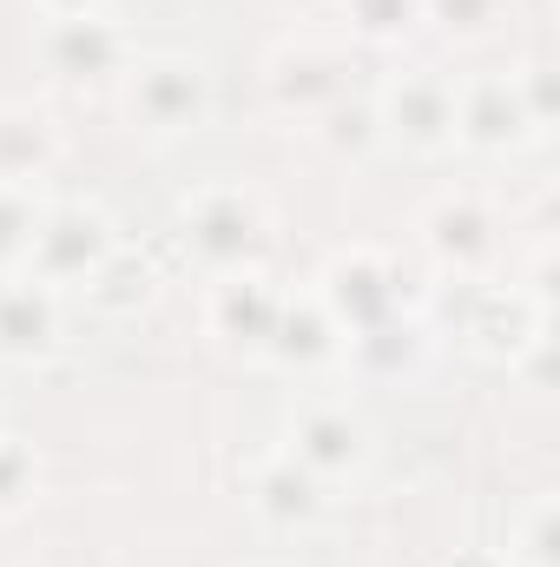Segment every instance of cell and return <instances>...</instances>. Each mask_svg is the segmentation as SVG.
<instances>
[{"label": "cell", "instance_id": "obj_8", "mask_svg": "<svg viewBox=\"0 0 560 567\" xmlns=\"http://www.w3.org/2000/svg\"><path fill=\"white\" fill-rule=\"evenodd\" d=\"M350 80H356V60L336 40H290V47L271 53V66H265V93H271V106L290 113V120L330 113L336 100H350Z\"/></svg>", "mask_w": 560, "mask_h": 567}, {"label": "cell", "instance_id": "obj_7", "mask_svg": "<svg viewBox=\"0 0 560 567\" xmlns=\"http://www.w3.org/2000/svg\"><path fill=\"white\" fill-rule=\"evenodd\" d=\"M462 337L488 363L515 370V357L548 337V303L535 290H515V284L501 290V284H488V278H462Z\"/></svg>", "mask_w": 560, "mask_h": 567}, {"label": "cell", "instance_id": "obj_10", "mask_svg": "<svg viewBox=\"0 0 560 567\" xmlns=\"http://www.w3.org/2000/svg\"><path fill=\"white\" fill-rule=\"evenodd\" d=\"M317 303H323V310L336 317V330L350 337V330H370V323H383V317L403 310V278H396V265H390L383 251L350 245V251H336V258L323 265Z\"/></svg>", "mask_w": 560, "mask_h": 567}, {"label": "cell", "instance_id": "obj_25", "mask_svg": "<svg viewBox=\"0 0 560 567\" xmlns=\"http://www.w3.org/2000/svg\"><path fill=\"white\" fill-rule=\"evenodd\" d=\"M515 86H521V100H528V120H535V133H548V126H554V113H560V100H554V66H548V60H528V66L515 73Z\"/></svg>", "mask_w": 560, "mask_h": 567}, {"label": "cell", "instance_id": "obj_5", "mask_svg": "<svg viewBox=\"0 0 560 567\" xmlns=\"http://www.w3.org/2000/svg\"><path fill=\"white\" fill-rule=\"evenodd\" d=\"M422 251L442 278H488L495 251H501V218L481 192H442L422 212Z\"/></svg>", "mask_w": 560, "mask_h": 567}, {"label": "cell", "instance_id": "obj_16", "mask_svg": "<svg viewBox=\"0 0 560 567\" xmlns=\"http://www.w3.org/2000/svg\"><path fill=\"white\" fill-rule=\"evenodd\" d=\"M60 158V133L46 106L33 100H0V178L7 185H40Z\"/></svg>", "mask_w": 560, "mask_h": 567}, {"label": "cell", "instance_id": "obj_3", "mask_svg": "<svg viewBox=\"0 0 560 567\" xmlns=\"http://www.w3.org/2000/svg\"><path fill=\"white\" fill-rule=\"evenodd\" d=\"M120 245V231H113V218L100 212V205H80V198H66V205H40V225H33V238H27V258H20V271L40 284H53V290H80V284L100 271V258Z\"/></svg>", "mask_w": 560, "mask_h": 567}, {"label": "cell", "instance_id": "obj_17", "mask_svg": "<svg viewBox=\"0 0 560 567\" xmlns=\"http://www.w3.org/2000/svg\"><path fill=\"white\" fill-rule=\"evenodd\" d=\"M422 350H428V323L422 317H403V310L383 317V323H370V330H350L343 337V363H356V377H376V383L416 370Z\"/></svg>", "mask_w": 560, "mask_h": 567}, {"label": "cell", "instance_id": "obj_24", "mask_svg": "<svg viewBox=\"0 0 560 567\" xmlns=\"http://www.w3.org/2000/svg\"><path fill=\"white\" fill-rule=\"evenodd\" d=\"M33 482H40L33 449H27L20 435H0V515H7V508H20V502L33 495Z\"/></svg>", "mask_w": 560, "mask_h": 567}, {"label": "cell", "instance_id": "obj_21", "mask_svg": "<svg viewBox=\"0 0 560 567\" xmlns=\"http://www.w3.org/2000/svg\"><path fill=\"white\" fill-rule=\"evenodd\" d=\"M40 185H7L0 178V271H20V258H27V238H33V225H40Z\"/></svg>", "mask_w": 560, "mask_h": 567}, {"label": "cell", "instance_id": "obj_15", "mask_svg": "<svg viewBox=\"0 0 560 567\" xmlns=\"http://www.w3.org/2000/svg\"><path fill=\"white\" fill-rule=\"evenodd\" d=\"M265 357L283 363V370H323V363H336V357H343V330H336V317L317 303V290L283 297V303H278V323H271Z\"/></svg>", "mask_w": 560, "mask_h": 567}, {"label": "cell", "instance_id": "obj_19", "mask_svg": "<svg viewBox=\"0 0 560 567\" xmlns=\"http://www.w3.org/2000/svg\"><path fill=\"white\" fill-rule=\"evenodd\" d=\"M310 133H317V145H323L330 158H370V152L383 145L376 106H370L363 93H350V100H336L330 113H317V120H310Z\"/></svg>", "mask_w": 560, "mask_h": 567}, {"label": "cell", "instance_id": "obj_18", "mask_svg": "<svg viewBox=\"0 0 560 567\" xmlns=\"http://www.w3.org/2000/svg\"><path fill=\"white\" fill-rule=\"evenodd\" d=\"M152 290H158L152 258L126 251V245H113V251L100 258V271L80 284V297H86L100 317H133V310H145V303H152Z\"/></svg>", "mask_w": 560, "mask_h": 567}, {"label": "cell", "instance_id": "obj_13", "mask_svg": "<svg viewBox=\"0 0 560 567\" xmlns=\"http://www.w3.org/2000/svg\"><path fill=\"white\" fill-rule=\"evenodd\" d=\"M60 297H66V290L27 278V271L0 278V357H7V363H33V357H46V350L60 343V330H66Z\"/></svg>", "mask_w": 560, "mask_h": 567}, {"label": "cell", "instance_id": "obj_23", "mask_svg": "<svg viewBox=\"0 0 560 567\" xmlns=\"http://www.w3.org/2000/svg\"><path fill=\"white\" fill-rule=\"evenodd\" d=\"M501 7L508 0H422V20L442 27L448 40H481V33H495Z\"/></svg>", "mask_w": 560, "mask_h": 567}, {"label": "cell", "instance_id": "obj_12", "mask_svg": "<svg viewBox=\"0 0 560 567\" xmlns=\"http://www.w3.org/2000/svg\"><path fill=\"white\" fill-rule=\"evenodd\" d=\"M245 502H251V515L265 522V528H278V535H297V528H317L323 522V508H330V488L290 455V449H265L251 468H245Z\"/></svg>", "mask_w": 560, "mask_h": 567}, {"label": "cell", "instance_id": "obj_2", "mask_svg": "<svg viewBox=\"0 0 560 567\" xmlns=\"http://www.w3.org/2000/svg\"><path fill=\"white\" fill-rule=\"evenodd\" d=\"M126 120L152 140H185L211 120V73L191 53H133L126 66Z\"/></svg>", "mask_w": 560, "mask_h": 567}, {"label": "cell", "instance_id": "obj_4", "mask_svg": "<svg viewBox=\"0 0 560 567\" xmlns=\"http://www.w3.org/2000/svg\"><path fill=\"white\" fill-rule=\"evenodd\" d=\"M370 106H376L383 140L416 152V158H435L455 145V80L442 66H396L370 93Z\"/></svg>", "mask_w": 560, "mask_h": 567}, {"label": "cell", "instance_id": "obj_11", "mask_svg": "<svg viewBox=\"0 0 560 567\" xmlns=\"http://www.w3.org/2000/svg\"><path fill=\"white\" fill-rule=\"evenodd\" d=\"M40 66L66 86H93V80H113L133 66V40L120 20L106 13H80V20H40V40H33Z\"/></svg>", "mask_w": 560, "mask_h": 567}, {"label": "cell", "instance_id": "obj_22", "mask_svg": "<svg viewBox=\"0 0 560 567\" xmlns=\"http://www.w3.org/2000/svg\"><path fill=\"white\" fill-rule=\"evenodd\" d=\"M343 20L363 40H403L409 27H422V0H343Z\"/></svg>", "mask_w": 560, "mask_h": 567}, {"label": "cell", "instance_id": "obj_14", "mask_svg": "<svg viewBox=\"0 0 560 567\" xmlns=\"http://www.w3.org/2000/svg\"><path fill=\"white\" fill-rule=\"evenodd\" d=\"M278 303H283V290L265 278V271H231V278H211L205 317H211V337H218V343L265 357L271 323H278Z\"/></svg>", "mask_w": 560, "mask_h": 567}, {"label": "cell", "instance_id": "obj_1", "mask_svg": "<svg viewBox=\"0 0 560 567\" xmlns=\"http://www.w3.org/2000/svg\"><path fill=\"white\" fill-rule=\"evenodd\" d=\"M178 245L191 251V265H205L211 278L231 271H265L271 251V218L245 185H198L178 205Z\"/></svg>", "mask_w": 560, "mask_h": 567}, {"label": "cell", "instance_id": "obj_27", "mask_svg": "<svg viewBox=\"0 0 560 567\" xmlns=\"http://www.w3.org/2000/svg\"><path fill=\"white\" fill-rule=\"evenodd\" d=\"M448 567H508L501 555H488V548H468V555H455Z\"/></svg>", "mask_w": 560, "mask_h": 567}, {"label": "cell", "instance_id": "obj_6", "mask_svg": "<svg viewBox=\"0 0 560 567\" xmlns=\"http://www.w3.org/2000/svg\"><path fill=\"white\" fill-rule=\"evenodd\" d=\"M283 449H290V455L323 482V488H336V482H356V475L370 468V423H363L350 403L310 396V403H297V410H290Z\"/></svg>", "mask_w": 560, "mask_h": 567}, {"label": "cell", "instance_id": "obj_9", "mask_svg": "<svg viewBox=\"0 0 560 567\" xmlns=\"http://www.w3.org/2000/svg\"><path fill=\"white\" fill-rule=\"evenodd\" d=\"M528 140H541V133L528 120V100H521L515 73H468V80H455V145L508 158Z\"/></svg>", "mask_w": 560, "mask_h": 567}, {"label": "cell", "instance_id": "obj_26", "mask_svg": "<svg viewBox=\"0 0 560 567\" xmlns=\"http://www.w3.org/2000/svg\"><path fill=\"white\" fill-rule=\"evenodd\" d=\"M40 20H80V13H106V0H33Z\"/></svg>", "mask_w": 560, "mask_h": 567}, {"label": "cell", "instance_id": "obj_20", "mask_svg": "<svg viewBox=\"0 0 560 567\" xmlns=\"http://www.w3.org/2000/svg\"><path fill=\"white\" fill-rule=\"evenodd\" d=\"M508 567H560V502L554 495H535L528 515L515 522V542H508Z\"/></svg>", "mask_w": 560, "mask_h": 567}]
</instances>
